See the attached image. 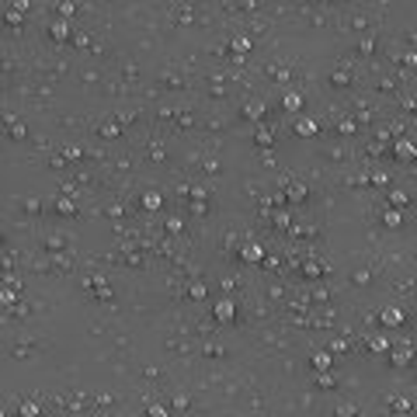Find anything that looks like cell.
Returning a JSON list of instances; mask_svg holds the SVG:
<instances>
[{
  "label": "cell",
  "instance_id": "cell-4",
  "mask_svg": "<svg viewBox=\"0 0 417 417\" xmlns=\"http://www.w3.org/2000/svg\"><path fill=\"white\" fill-rule=\"evenodd\" d=\"M400 156H414V146L410 142H400Z\"/></svg>",
  "mask_w": 417,
  "mask_h": 417
},
{
  "label": "cell",
  "instance_id": "cell-3",
  "mask_svg": "<svg viewBox=\"0 0 417 417\" xmlns=\"http://www.w3.org/2000/svg\"><path fill=\"white\" fill-rule=\"evenodd\" d=\"M244 258L247 261H261V247H244Z\"/></svg>",
  "mask_w": 417,
  "mask_h": 417
},
{
  "label": "cell",
  "instance_id": "cell-1",
  "mask_svg": "<svg viewBox=\"0 0 417 417\" xmlns=\"http://www.w3.org/2000/svg\"><path fill=\"white\" fill-rule=\"evenodd\" d=\"M382 324H386V327H400V324H404V313H400V310H386V313H382Z\"/></svg>",
  "mask_w": 417,
  "mask_h": 417
},
{
  "label": "cell",
  "instance_id": "cell-5",
  "mask_svg": "<svg viewBox=\"0 0 417 417\" xmlns=\"http://www.w3.org/2000/svg\"><path fill=\"white\" fill-rule=\"evenodd\" d=\"M313 362H316V368H327V365H330V358H327V354H316Z\"/></svg>",
  "mask_w": 417,
  "mask_h": 417
},
{
  "label": "cell",
  "instance_id": "cell-2",
  "mask_svg": "<svg viewBox=\"0 0 417 417\" xmlns=\"http://www.w3.org/2000/svg\"><path fill=\"white\" fill-rule=\"evenodd\" d=\"M216 316H219V320H230V316H233V302H219V306H216Z\"/></svg>",
  "mask_w": 417,
  "mask_h": 417
}]
</instances>
